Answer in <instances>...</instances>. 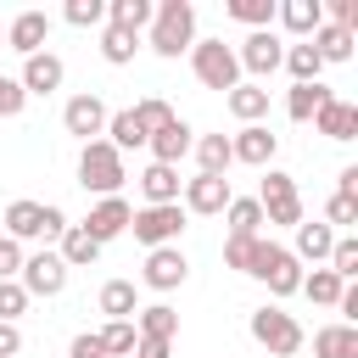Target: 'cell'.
Masks as SVG:
<instances>
[{
    "mask_svg": "<svg viewBox=\"0 0 358 358\" xmlns=\"http://www.w3.org/2000/svg\"><path fill=\"white\" fill-rule=\"evenodd\" d=\"M179 196H185V201H179L185 213L213 218V213H224V207H229V196H235V190H229V179H224V173H196V179H185V185H179Z\"/></svg>",
    "mask_w": 358,
    "mask_h": 358,
    "instance_id": "obj_8",
    "label": "cell"
},
{
    "mask_svg": "<svg viewBox=\"0 0 358 358\" xmlns=\"http://www.w3.org/2000/svg\"><path fill=\"white\" fill-rule=\"evenodd\" d=\"M224 11H229V17H235V22H246V28H252V34H257V28H268V22H274V0H229V6H224Z\"/></svg>",
    "mask_w": 358,
    "mask_h": 358,
    "instance_id": "obj_37",
    "label": "cell"
},
{
    "mask_svg": "<svg viewBox=\"0 0 358 358\" xmlns=\"http://www.w3.org/2000/svg\"><path fill=\"white\" fill-rule=\"evenodd\" d=\"M313 129H319L324 140H352V134H358V106L341 101V95H330V101L313 112Z\"/></svg>",
    "mask_w": 358,
    "mask_h": 358,
    "instance_id": "obj_18",
    "label": "cell"
},
{
    "mask_svg": "<svg viewBox=\"0 0 358 358\" xmlns=\"http://www.w3.org/2000/svg\"><path fill=\"white\" fill-rule=\"evenodd\" d=\"M145 140H151V134H145V123L134 117V106H123V112L106 117V145H112L117 157H123V151H140Z\"/></svg>",
    "mask_w": 358,
    "mask_h": 358,
    "instance_id": "obj_21",
    "label": "cell"
},
{
    "mask_svg": "<svg viewBox=\"0 0 358 358\" xmlns=\"http://www.w3.org/2000/svg\"><path fill=\"white\" fill-rule=\"evenodd\" d=\"M134 336H157V341H173V336H179V313H173L168 302H151V308H140V313H134Z\"/></svg>",
    "mask_w": 358,
    "mask_h": 358,
    "instance_id": "obj_28",
    "label": "cell"
},
{
    "mask_svg": "<svg viewBox=\"0 0 358 358\" xmlns=\"http://www.w3.org/2000/svg\"><path fill=\"white\" fill-rule=\"evenodd\" d=\"M252 241H257V235H229V241H224V268H241V274H246V257H252Z\"/></svg>",
    "mask_w": 358,
    "mask_h": 358,
    "instance_id": "obj_44",
    "label": "cell"
},
{
    "mask_svg": "<svg viewBox=\"0 0 358 358\" xmlns=\"http://www.w3.org/2000/svg\"><path fill=\"white\" fill-rule=\"evenodd\" d=\"M196 45V6L190 0H162L151 6V50L157 56H179Z\"/></svg>",
    "mask_w": 358,
    "mask_h": 358,
    "instance_id": "obj_1",
    "label": "cell"
},
{
    "mask_svg": "<svg viewBox=\"0 0 358 358\" xmlns=\"http://www.w3.org/2000/svg\"><path fill=\"white\" fill-rule=\"evenodd\" d=\"M17 313H28V291H22L17 280H0V319L17 324Z\"/></svg>",
    "mask_w": 358,
    "mask_h": 358,
    "instance_id": "obj_42",
    "label": "cell"
},
{
    "mask_svg": "<svg viewBox=\"0 0 358 358\" xmlns=\"http://www.w3.org/2000/svg\"><path fill=\"white\" fill-rule=\"evenodd\" d=\"M324 224L336 229V224H358V201L352 196H330L324 201Z\"/></svg>",
    "mask_w": 358,
    "mask_h": 358,
    "instance_id": "obj_43",
    "label": "cell"
},
{
    "mask_svg": "<svg viewBox=\"0 0 358 358\" xmlns=\"http://www.w3.org/2000/svg\"><path fill=\"white\" fill-rule=\"evenodd\" d=\"M129 229H134V241H140L145 252H157V246H179L185 207H179V201H168V207H140V213L129 218Z\"/></svg>",
    "mask_w": 358,
    "mask_h": 358,
    "instance_id": "obj_6",
    "label": "cell"
},
{
    "mask_svg": "<svg viewBox=\"0 0 358 358\" xmlns=\"http://www.w3.org/2000/svg\"><path fill=\"white\" fill-rule=\"evenodd\" d=\"M274 151H280V134H274L268 123H246L241 134H229V157L246 162V168H268Z\"/></svg>",
    "mask_w": 358,
    "mask_h": 358,
    "instance_id": "obj_12",
    "label": "cell"
},
{
    "mask_svg": "<svg viewBox=\"0 0 358 358\" xmlns=\"http://www.w3.org/2000/svg\"><path fill=\"white\" fill-rule=\"evenodd\" d=\"M235 62H241V73H252V78H268V73L285 62V39H280L274 28H257V34H246V45L235 50Z\"/></svg>",
    "mask_w": 358,
    "mask_h": 358,
    "instance_id": "obj_7",
    "label": "cell"
},
{
    "mask_svg": "<svg viewBox=\"0 0 358 358\" xmlns=\"http://www.w3.org/2000/svg\"><path fill=\"white\" fill-rule=\"evenodd\" d=\"M274 17L285 22V34L313 39V34H319V22H324V0H280V6H274Z\"/></svg>",
    "mask_w": 358,
    "mask_h": 358,
    "instance_id": "obj_19",
    "label": "cell"
},
{
    "mask_svg": "<svg viewBox=\"0 0 358 358\" xmlns=\"http://www.w3.org/2000/svg\"><path fill=\"white\" fill-rule=\"evenodd\" d=\"M308 45L319 50V62H352V45H358V34H347V28H336V22H319V34H313Z\"/></svg>",
    "mask_w": 358,
    "mask_h": 358,
    "instance_id": "obj_26",
    "label": "cell"
},
{
    "mask_svg": "<svg viewBox=\"0 0 358 358\" xmlns=\"http://www.w3.org/2000/svg\"><path fill=\"white\" fill-rule=\"evenodd\" d=\"M73 28H101L106 22V0H67V11H62Z\"/></svg>",
    "mask_w": 358,
    "mask_h": 358,
    "instance_id": "obj_39",
    "label": "cell"
},
{
    "mask_svg": "<svg viewBox=\"0 0 358 358\" xmlns=\"http://www.w3.org/2000/svg\"><path fill=\"white\" fill-rule=\"evenodd\" d=\"M106 28H123V34L151 28V0H112L106 6Z\"/></svg>",
    "mask_w": 358,
    "mask_h": 358,
    "instance_id": "obj_32",
    "label": "cell"
},
{
    "mask_svg": "<svg viewBox=\"0 0 358 358\" xmlns=\"http://www.w3.org/2000/svg\"><path fill=\"white\" fill-rule=\"evenodd\" d=\"M140 196H145V207H168V201H179V168L151 162V168L140 173Z\"/></svg>",
    "mask_w": 358,
    "mask_h": 358,
    "instance_id": "obj_22",
    "label": "cell"
},
{
    "mask_svg": "<svg viewBox=\"0 0 358 358\" xmlns=\"http://www.w3.org/2000/svg\"><path fill=\"white\" fill-rule=\"evenodd\" d=\"M173 352V341H157V336H140L134 341V358H168Z\"/></svg>",
    "mask_w": 358,
    "mask_h": 358,
    "instance_id": "obj_48",
    "label": "cell"
},
{
    "mask_svg": "<svg viewBox=\"0 0 358 358\" xmlns=\"http://www.w3.org/2000/svg\"><path fill=\"white\" fill-rule=\"evenodd\" d=\"M224 218H229V235H257V224H263V207H257V196H229Z\"/></svg>",
    "mask_w": 358,
    "mask_h": 358,
    "instance_id": "obj_36",
    "label": "cell"
},
{
    "mask_svg": "<svg viewBox=\"0 0 358 358\" xmlns=\"http://www.w3.org/2000/svg\"><path fill=\"white\" fill-rule=\"evenodd\" d=\"M313 358H358V324H324L313 336Z\"/></svg>",
    "mask_w": 358,
    "mask_h": 358,
    "instance_id": "obj_25",
    "label": "cell"
},
{
    "mask_svg": "<svg viewBox=\"0 0 358 358\" xmlns=\"http://www.w3.org/2000/svg\"><path fill=\"white\" fill-rule=\"evenodd\" d=\"M101 56H106L112 67L134 62V34H123V28H106V34H101Z\"/></svg>",
    "mask_w": 358,
    "mask_h": 358,
    "instance_id": "obj_40",
    "label": "cell"
},
{
    "mask_svg": "<svg viewBox=\"0 0 358 358\" xmlns=\"http://www.w3.org/2000/svg\"><path fill=\"white\" fill-rule=\"evenodd\" d=\"M0 45H6V28H0Z\"/></svg>",
    "mask_w": 358,
    "mask_h": 358,
    "instance_id": "obj_53",
    "label": "cell"
},
{
    "mask_svg": "<svg viewBox=\"0 0 358 358\" xmlns=\"http://www.w3.org/2000/svg\"><path fill=\"white\" fill-rule=\"evenodd\" d=\"M330 17H336V28H358V0H330Z\"/></svg>",
    "mask_w": 358,
    "mask_h": 358,
    "instance_id": "obj_47",
    "label": "cell"
},
{
    "mask_svg": "<svg viewBox=\"0 0 358 358\" xmlns=\"http://www.w3.org/2000/svg\"><path fill=\"white\" fill-rule=\"evenodd\" d=\"M336 196H352V201H358V168H341V179H336Z\"/></svg>",
    "mask_w": 358,
    "mask_h": 358,
    "instance_id": "obj_52",
    "label": "cell"
},
{
    "mask_svg": "<svg viewBox=\"0 0 358 358\" xmlns=\"http://www.w3.org/2000/svg\"><path fill=\"white\" fill-rule=\"evenodd\" d=\"M45 39H50V17L45 11H17L11 17V28H6V45L28 62V56H39L45 50Z\"/></svg>",
    "mask_w": 358,
    "mask_h": 358,
    "instance_id": "obj_14",
    "label": "cell"
},
{
    "mask_svg": "<svg viewBox=\"0 0 358 358\" xmlns=\"http://www.w3.org/2000/svg\"><path fill=\"white\" fill-rule=\"evenodd\" d=\"M106 117H112V112H106V101H101V95H73V101L62 106V129H67V134H78L84 145H90L95 134H106Z\"/></svg>",
    "mask_w": 358,
    "mask_h": 358,
    "instance_id": "obj_11",
    "label": "cell"
},
{
    "mask_svg": "<svg viewBox=\"0 0 358 358\" xmlns=\"http://www.w3.org/2000/svg\"><path fill=\"white\" fill-rule=\"evenodd\" d=\"M17 352H22V330L0 319V358H17Z\"/></svg>",
    "mask_w": 358,
    "mask_h": 358,
    "instance_id": "obj_49",
    "label": "cell"
},
{
    "mask_svg": "<svg viewBox=\"0 0 358 358\" xmlns=\"http://www.w3.org/2000/svg\"><path fill=\"white\" fill-rule=\"evenodd\" d=\"M129 218H134V207L123 201V196H106V201H95L90 207V218L78 224L95 246H106V241H117V235H129Z\"/></svg>",
    "mask_w": 358,
    "mask_h": 358,
    "instance_id": "obj_10",
    "label": "cell"
},
{
    "mask_svg": "<svg viewBox=\"0 0 358 358\" xmlns=\"http://www.w3.org/2000/svg\"><path fill=\"white\" fill-rule=\"evenodd\" d=\"M17 285H22L28 296H62V285H67V263H62L56 252H34V257H22Z\"/></svg>",
    "mask_w": 358,
    "mask_h": 358,
    "instance_id": "obj_9",
    "label": "cell"
},
{
    "mask_svg": "<svg viewBox=\"0 0 358 358\" xmlns=\"http://www.w3.org/2000/svg\"><path fill=\"white\" fill-rule=\"evenodd\" d=\"M224 101H229V112L241 117V129H246V123H263V117H268V90H263V84H235V90H229Z\"/></svg>",
    "mask_w": 358,
    "mask_h": 358,
    "instance_id": "obj_24",
    "label": "cell"
},
{
    "mask_svg": "<svg viewBox=\"0 0 358 358\" xmlns=\"http://www.w3.org/2000/svg\"><path fill=\"white\" fill-rule=\"evenodd\" d=\"M6 235L22 241H45V201H11L6 207Z\"/></svg>",
    "mask_w": 358,
    "mask_h": 358,
    "instance_id": "obj_20",
    "label": "cell"
},
{
    "mask_svg": "<svg viewBox=\"0 0 358 358\" xmlns=\"http://www.w3.org/2000/svg\"><path fill=\"white\" fill-rule=\"evenodd\" d=\"M257 207H263V218H268V224L296 229V224H302V196H296V179H291V173H280V168H268V173H263V190H257Z\"/></svg>",
    "mask_w": 358,
    "mask_h": 358,
    "instance_id": "obj_5",
    "label": "cell"
},
{
    "mask_svg": "<svg viewBox=\"0 0 358 358\" xmlns=\"http://www.w3.org/2000/svg\"><path fill=\"white\" fill-rule=\"evenodd\" d=\"M190 73L207 84V90H235L241 84V62H235V50L224 45V39H196L190 45Z\"/></svg>",
    "mask_w": 358,
    "mask_h": 358,
    "instance_id": "obj_4",
    "label": "cell"
},
{
    "mask_svg": "<svg viewBox=\"0 0 358 358\" xmlns=\"http://www.w3.org/2000/svg\"><path fill=\"white\" fill-rule=\"evenodd\" d=\"M134 117L145 123V134H157V129H162V123H173L179 112H173L168 101H157V95H145V101H134Z\"/></svg>",
    "mask_w": 358,
    "mask_h": 358,
    "instance_id": "obj_41",
    "label": "cell"
},
{
    "mask_svg": "<svg viewBox=\"0 0 358 358\" xmlns=\"http://www.w3.org/2000/svg\"><path fill=\"white\" fill-rule=\"evenodd\" d=\"M67 358H106V352H101V341H95L90 330H84V336H73V347H67Z\"/></svg>",
    "mask_w": 358,
    "mask_h": 358,
    "instance_id": "obj_50",
    "label": "cell"
},
{
    "mask_svg": "<svg viewBox=\"0 0 358 358\" xmlns=\"http://www.w3.org/2000/svg\"><path fill=\"white\" fill-rule=\"evenodd\" d=\"M22 106H28V95H22V84H17V78H6V73H0V117H17V112H22Z\"/></svg>",
    "mask_w": 358,
    "mask_h": 358,
    "instance_id": "obj_45",
    "label": "cell"
},
{
    "mask_svg": "<svg viewBox=\"0 0 358 358\" xmlns=\"http://www.w3.org/2000/svg\"><path fill=\"white\" fill-rule=\"evenodd\" d=\"M62 78H67V67H62V56H50V50H39V56H28L22 62V95H50V90H62Z\"/></svg>",
    "mask_w": 358,
    "mask_h": 358,
    "instance_id": "obj_16",
    "label": "cell"
},
{
    "mask_svg": "<svg viewBox=\"0 0 358 358\" xmlns=\"http://www.w3.org/2000/svg\"><path fill=\"white\" fill-rule=\"evenodd\" d=\"M285 73H291V84H319V73H324V62H319V50L302 39V45H285V62H280Z\"/></svg>",
    "mask_w": 358,
    "mask_h": 358,
    "instance_id": "obj_29",
    "label": "cell"
},
{
    "mask_svg": "<svg viewBox=\"0 0 358 358\" xmlns=\"http://www.w3.org/2000/svg\"><path fill=\"white\" fill-rule=\"evenodd\" d=\"M145 145H151V162H168V168H179V157L196 145V129H190L185 117H173V123H162V129H157Z\"/></svg>",
    "mask_w": 358,
    "mask_h": 358,
    "instance_id": "obj_17",
    "label": "cell"
},
{
    "mask_svg": "<svg viewBox=\"0 0 358 358\" xmlns=\"http://www.w3.org/2000/svg\"><path fill=\"white\" fill-rule=\"evenodd\" d=\"M62 229H67V213L45 201V241H62Z\"/></svg>",
    "mask_w": 358,
    "mask_h": 358,
    "instance_id": "obj_51",
    "label": "cell"
},
{
    "mask_svg": "<svg viewBox=\"0 0 358 358\" xmlns=\"http://www.w3.org/2000/svg\"><path fill=\"white\" fill-rule=\"evenodd\" d=\"M123 179H129V168H123V157H117L106 140H90V145L78 151V185H84V190H95L101 201H106V196H117V190H123Z\"/></svg>",
    "mask_w": 358,
    "mask_h": 358,
    "instance_id": "obj_2",
    "label": "cell"
},
{
    "mask_svg": "<svg viewBox=\"0 0 358 358\" xmlns=\"http://www.w3.org/2000/svg\"><path fill=\"white\" fill-rule=\"evenodd\" d=\"M190 151H196L201 173H229V162H235V157H229V134H201Z\"/></svg>",
    "mask_w": 358,
    "mask_h": 358,
    "instance_id": "obj_34",
    "label": "cell"
},
{
    "mask_svg": "<svg viewBox=\"0 0 358 358\" xmlns=\"http://www.w3.org/2000/svg\"><path fill=\"white\" fill-rule=\"evenodd\" d=\"M330 246H336V229H330V224H296V246H291V257H296V263H324Z\"/></svg>",
    "mask_w": 358,
    "mask_h": 358,
    "instance_id": "obj_23",
    "label": "cell"
},
{
    "mask_svg": "<svg viewBox=\"0 0 358 358\" xmlns=\"http://www.w3.org/2000/svg\"><path fill=\"white\" fill-rule=\"evenodd\" d=\"M257 280H263L274 296H296V285H302V263H296L285 246H268V257H263Z\"/></svg>",
    "mask_w": 358,
    "mask_h": 358,
    "instance_id": "obj_15",
    "label": "cell"
},
{
    "mask_svg": "<svg viewBox=\"0 0 358 358\" xmlns=\"http://www.w3.org/2000/svg\"><path fill=\"white\" fill-rule=\"evenodd\" d=\"M22 274V246L11 235H0V280H17Z\"/></svg>",
    "mask_w": 358,
    "mask_h": 358,
    "instance_id": "obj_46",
    "label": "cell"
},
{
    "mask_svg": "<svg viewBox=\"0 0 358 358\" xmlns=\"http://www.w3.org/2000/svg\"><path fill=\"white\" fill-rule=\"evenodd\" d=\"M101 313H106V319H134V313H140L134 280H106V285H101Z\"/></svg>",
    "mask_w": 358,
    "mask_h": 358,
    "instance_id": "obj_31",
    "label": "cell"
},
{
    "mask_svg": "<svg viewBox=\"0 0 358 358\" xmlns=\"http://www.w3.org/2000/svg\"><path fill=\"white\" fill-rule=\"evenodd\" d=\"M252 341L257 347H268L274 358H291V352H302V324L285 313V308H274V302H263V308H252Z\"/></svg>",
    "mask_w": 358,
    "mask_h": 358,
    "instance_id": "obj_3",
    "label": "cell"
},
{
    "mask_svg": "<svg viewBox=\"0 0 358 358\" xmlns=\"http://www.w3.org/2000/svg\"><path fill=\"white\" fill-rule=\"evenodd\" d=\"M95 341H101V352L106 358H134V319H106V330H95Z\"/></svg>",
    "mask_w": 358,
    "mask_h": 358,
    "instance_id": "obj_33",
    "label": "cell"
},
{
    "mask_svg": "<svg viewBox=\"0 0 358 358\" xmlns=\"http://www.w3.org/2000/svg\"><path fill=\"white\" fill-rule=\"evenodd\" d=\"M140 280H145L151 291H173V285H185V280H190V257H185L179 246H157V252H145Z\"/></svg>",
    "mask_w": 358,
    "mask_h": 358,
    "instance_id": "obj_13",
    "label": "cell"
},
{
    "mask_svg": "<svg viewBox=\"0 0 358 358\" xmlns=\"http://www.w3.org/2000/svg\"><path fill=\"white\" fill-rule=\"evenodd\" d=\"M56 257H62L67 268H90V263L101 257V246H95V241H90L78 224H67V229H62V246H56Z\"/></svg>",
    "mask_w": 358,
    "mask_h": 358,
    "instance_id": "obj_30",
    "label": "cell"
},
{
    "mask_svg": "<svg viewBox=\"0 0 358 358\" xmlns=\"http://www.w3.org/2000/svg\"><path fill=\"white\" fill-rule=\"evenodd\" d=\"M330 95H336L330 84H291V95H285V112H291V123H313V112H319Z\"/></svg>",
    "mask_w": 358,
    "mask_h": 358,
    "instance_id": "obj_27",
    "label": "cell"
},
{
    "mask_svg": "<svg viewBox=\"0 0 358 358\" xmlns=\"http://www.w3.org/2000/svg\"><path fill=\"white\" fill-rule=\"evenodd\" d=\"M296 291H302L308 302H319V308H336L347 285H341V280H336L330 268H313V274H302V285H296Z\"/></svg>",
    "mask_w": 358,
    "mask_h": 358,
    "instance_id": "obj_35",
    "label": "cell"
},
{
    "mask_svg": "<svg viewBox=\"0 0 358 358\" xmlns=\"http://www.w3.org/2000/svg\"><path fill=\"white\" fill-rule=\"evenodd\" d=\"M330 274H336L341 285H352V274H358V241H352V235H336V246H330Z\"/></svg>",
    "mask_w": 358,
    "mask_h": 358,
    "instance_id": "obj_38",
    "label": "cell"
}]
</instances>
